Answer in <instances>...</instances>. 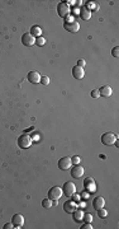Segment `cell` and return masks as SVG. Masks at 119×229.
Wrapping results in <instances>:
<instances>
[{"label":"cell","instance_id":"6da1fadb","mask_svg":"<svg viewBox=\"0 0 119 229\" xmlns=\"http://www.w3.org/2000/svg\"><path fill=\"white\" fill-rule=\"evenodd\" d=\"M33 142V139L28 134H23L18 137V145L22 148V149H28V148H31Z\"/></svg>","mask_w":119,"mask_h":229},{"label":"cell","instance_id":"7a4b0ae2","mask_svg":"<svg viewBox=\"0 0 119 229\" xmlns=\"http://www.w3.org/2000/svg\"><path fill=\"white\" fill-rule=\"evenodd\" d=\"M75 192H76V186H75V183H72L71 181H68V182H66L65 185H63V187H62V193H63L65 196L71 197Z\"/></svg>","mask_w":119,"mask_h":229},{"label":"cell","instance_id":"3957f363","mask_svg":"<svg viewBox=\"0 0 119 229\" xmlns=\"http://www.w3.org/2000/svg\"><path fill=\"white\" fill-rule=\"evenodd\" d=\"M115 141H117V136H115V134H113V132H105L104 135H101V142L104 145L110 146Z\"/></svg>","mask_w":119,"mask_h":229},{"label":"cell","instance_id":"277c9868","mask_svg":"<svg viewBox=\"0 0 119 229\" xmlns=\"http://www.w3.org/2000/svg\"><path fill=\"white\" fill-rule=\"evenodd\" d=\"M62 195H63L62 188L58 187V186H53L51 190L48 191V198H51V200H58Z\"/></svg>","mask_w":119,"mask_h":229},{"label":"cell","instance_id":"5b68a950","mask_svg":"<svg viewBox=\"0 0 119 229\" xmlns=\"http://www.w3.org/2000/svg\"><path fill=\"white\" fill-rule=\"evenodd\" d=\"M57 13H58L60 17L66 18L67 15H70V7L65 3H60L57 5Z\"/></svg>","mask_w":119,"mask_h":229},{"label":"cell","instance_id":"8992f818","mask_svg":"<svg viewBox=\"0 0 119 229\" xmlns=\"http://www.w3.org/2000/svg\"><path fill=\"white\" fill-rule=\"evenodd\" d=\"M63 28H65L67 32H70V33H76L79 29H80V24H79L77 22H65L63 23Z\"/></svg>","mask_w":119,"mask_h":229},{"label":"cell","instance_id":"52a82bcc","mask_svg":"<svg viewBox=\"0 0 119 229\" xmlns=\"http://www.w3.org/2000/svg\"><path fill=\"white\" fill-rule=\"evenodd\" d=\"M71 164H72L71 158H68V157H63V158H61V159L58 160V168H60V169H62V171L70 169Z\"/></svg>","mask_w":119,"mask_h":229},{"label":"cell","instance_id":"ba28073f","mask_svg":"<svg viewBox=\"0 0 119 229\" xmlns=\"http://www.w3.org/2000/svg\"><path fill=\"white\" fill-rule=\"evenodd\" d=\"M12 224L14 228H22L24 225V216L22 214H15L12 218Z\"/></svg>","mask_w":119,"mask_h":229},{"label":"cell","instance_id":"9c48e42d","mask_svg":"<svg viewBox=\"0 0 119 229\" xmlns=\"http://www.w3.org/2000/svg\"><path fill=\"white\" fill-rule=\"evenodd\" d=\"M22 43L24 46H27V47H31V46H33L36 43V38H34L31 33H24L22 36Z\"/></svg>","mask_w":119,"mask_h":229},{"label":"cell","instance_id":"30bf717a","mask_svg":"<svg viewBox=\"0 0 119 229\" xmlns=\"http://www.w3.org/2000/svg\"><path fill=\"white\" fill-rule=\"evenodd\" d=\"M27 79L31 81L32 84H38L41 81V74L38 71H29L27 75Z\"/></svg>","mask_w":119,"mask_h":229},{"label":"cell","instance_id":"8fae6325","mask_svg":"<svg viewBox=\"0 0 119 229\" xmlns=\"http://www.w3.org/2000/svg\"><path fill=\"white\" fill-rule=\"evenodd\" d=\"M84 175V167L80 164H75L71 168V176L73 178H80Z\"/></svg>","mask_w":119,"mask_h":229},{"label":"cell","instance_id":"7c38bea8","mask_svg":"<svg viewBox=\"0 0 119 229\" xmlns=\"http://www.w3.org/2000/svg\"><path fill=\"white\" fill-rule=\"evenodd\" d=\"M104 206H105V200H104L101 196H96L93 200V207L95 209V210H99V209H101Z\"/></svg>","mask_w":119,"mask_h":229},{"label":"cell","instance_id":"4fadbf2b","mask_svg":"<svg viewBox=\"0 0 119 229\" xmlns=\"http://www.w3.org/2000/svg\"><path fill=\"white\" fill-rule=\"evenodd\" d=\"M72 75H73V78L75 79H82L84 78V75H85V71H84V69L81 68V66H73L72 68Z\"/></svg>","mask_w":119,"mask_h":229},{"label":"cell","instance_id":"5bb4252c","mask_svg":"<svg viewBox=\"0 0 119 229\" xmlns=\"http://www.w3.org/2000/svg\"><path fill=\"white\" fill-rule=\"evenodd\" d=\"M63 210H65L67 214H72L73 211L76 210V205H75V201L72 200H68L63 204Z\"/></svg>","mask_w":119,"mask_h":229},{"label":"cell","instance_id":"9a60e30c","mask_svg":"<svg viewBox=\"0 0 119 229\" xmlns=\"http://www.w3.org/2000/svg\"><path fill=\"white\" fill-rule=\"evenodd\" d=\"M84 186L87 191H95V181H94L93 177H87L85 178V181H84Z\"/></svg>","mask_w":119,"mask_h":229},{"label":"cell","instance_id":"2e32d148","mask_svg":"<svg viewBox=\"0 0 119 229\" xmlns=\"http://www.w3.org/2000/svg\"><path fill=\"white\" fill-rule=\"evenodd\" d=\"M99 94L103 95V97H110L113 94V89L112 87L109 85H103L100 89H99Z\"/></svg>","mask_w":119,"mask_h":229},{"label":"cell","instance_id":"e0dca14e","mask_svg":"<svg viewBox=\"0 0 119 229\" xmlns=\"http://www.w3.org/2000/svg\"><path fill=\"white\" fill-rule=\"evenodd\" d=\"M79 14H80L81 19H84V20H89V19L91 18V14H93V13H91V10H90V9H87V8L84 7V8L80 9V13H79Z\"/></svg>","mask_w":119,"mask_h":229},{"label":"cell","instance_id":"ac0fdd59","mask_svg":"<svg viewBox=\"0 0 119 229\" xmlns=\"http://www.w3.org/2000/svg\"><path fill=\"white\" fill-rule=\"evenodd\" d=\"M31 33L33 37H41L42 36V28L41 27H38V25H33V27L31 28Z\"/></svg>","mask_w":119,"mask_h":229},{"label":"cell","instance_id":"d6986e66","mask_svg":"<svg viewBox=\"0 0 119 229\" xmlns=\"http://www.w3.org/2000/svg\"><path fill=\"white\" fill-rule=\"evenodd\" d=\"M72 214H73V219H75V222H79V223H80V222L82 220L84 213H82V211L80 210V209H79V210H77V209H76V210L73 211Z\"/></svg>","mask_w":119,"mask_h":229},{"label":"cell","instance_id":"ffe728a7","mask_svg":"<svg viewBox=\"0 0 119 229\" xmlns=\"http://www.w3.org/2000/svg\"><path fill=\"white\" fill-rule=\"evenodd\" d=\"M42 206L44 209H49V207L52 206V200H51V198H44V200L42 201Z\"/></svg>","mask_w":119,"mask_h":229},{"label":"cell","instance_id":"44dd1931","mask_svg":"<svg viewBox=\"0 0 119 229\" xmlns=\"http://www.w3.org/2000/svg\"><path fill=\"white\" fill-rule=\"evenodd\" d=\"M96 211H98V215L100 216V218H107V215H108V211L104 207L99 209V210H96Z\"/></svg>","mask_w":119,"mask_h":229},{"label":"cell","instance_id":"7402d4cb","mask_svg":"<svg viewBox=\"0 0 119 229\" xmlns=\"http://www.w3.org/2000/svg\"><path fill=\"white\" fill-rule=\"evenodd\" d=\"M82 220L85 222V223H91L93 222V215H91V214H84Z\"/></svg>","mask_w":119,"mask_h":229},{"label":"cell","instance_id":"603a6c76","mask_svg":"<svg viewBox=\"0 0 119 229\" xmlns=\"http://www.w3.org/2000/svg\"><path fill=\"white\" fill-rule=\"evenodd\" d=\"M44 43H46V40H44L42 36L41 37H37V40H36V45H38L39 47H41V46H44Z\"/></svg>","mask_w":119,"mask_h":229},{"label":"cell","instance_id":"cb8c5ba5","mask_svg":"<svg viewBox=\"0 0 119 229\" xmlns=\"http://www.w3.org/2000/svg\"><path fill=\"white\" fill-rule=\"evenodd\" d=\"M41 84L43 85H48L49 84V78L48 76H41V81H39Z\"/></svg>","mask_w":119,"mask_h":229},{"label":"cell","instance_id":"d4e9b609","mask_svg":"<svg viewBox=\"0 0 119 229\" xmlns=\"http://www.w3.org/2000/svg\"><path fill=\"white\" fill-rule=\"evenodd\" d=\"M90 95L93 97V98H99V97H100V94H99V89H94V90H91Z\"/></svg>","mask_w":119,"mask_h":229},{"label":"cell","instance_id":"484cf974","mask_svg":"<svg viewBox=\"0 0 119 229\" xmlns=\"http://www.w3.org/2000/svg\"><path fill=\"white\" fill-rule=\"evenodd\" d=\"M71 162H72V164H80L81 159H80V157H72V158H71Z\"/></svg>","mask_w":119,"mask_h":229},{"label":"cell","instance_id":"4316f807","mask_svg":"<svg viewBox=\"0 0 119 229\" xmlns=\"http://www.w3.org/2000/svg\"><path fill=\"white\" fill-rule=\"evenodd\" d=\"M112 55L114 56V57H118L119 56V47H114L112 50Z\"/></svg>","mask_w":119,"mask_h":229},{"label":"cell","instance_id":"83f0119b","mask_svg":"<svg viewBox=\"0 0 119 229\" xmlns=\"http://www.w3.org/2000/svg\"><path fill=\"white\" fill-rule=\"evenodd\" d=\"M80 196H81V195H77V193L75 192V193H73V195H72V201H75V202H76V201H79V200H80V198H81Z\"/></svg>","mask_w":119,"mask_h":229},{"label":"cell","instance_id":"f1b7e54d","mask_svg":"<svg viewBox=\"0 0 119 229\" xmlns=\"http://www.w3.org/2000/svg\"><path fill=\"white\" fill-rule=\"evenodd\" d=\"M85 65H86V63H85V60H84V59H80V60L77 61V66H81V68H84Z\"/></svg>","mask_w":119,"mask_h":229},{"label":"cell","instance_id":"f546056e","mask_svg":"<svg viewBox=\"0 0 119 229\" xmlns=\"http://www.w3.org/2000/svg\"><path fill=\"white\" fill-rule=\"evenodd\" d=\"M81 228L82 229H93V225H91V223H85Z\"/></svg>","mask_w":119,"mask_h":229},{"label":"cell","instance_id":"4dcf8cb0","mask_svg":"<svg viewBox=\"0 0 119 229\" xmlns=\"http://www.w3.org/2000/svg\"><path fill=\"white\" fill-rule=\"evenodd\" d=\"M3 228H4V229H12V228H14V227H13V224H12V223H7Z\"/></svg>","mask_w":119,"mask_h":229},{"label":"cell","instance_id":"1f68e13d","mask_svg":"<svg viewBox=\"0 0 119 229\" xmlns=\"http://www.w3.org/2000/svg\"><path fill=\"white\" fill-rule=\"evenodd\" d=\"M63 3L67 4L68 7H70V4H71V5H72V4H75V1H73V0H67V1H63Z\"/></svg>","mask_w":119,"mask_h":229},{"label":"cell","instance_id":"d6a6232c","mask_svg":"<svg viewBox=\"0 0 119 229\" xmlns=\"http://www.w3.org/2000/svg\"><path fill=\"white\" fill-rule=\"evenodd\" d=\"M66 22H73V20H72V17H71V15H67V17H66Z\"/></svg>","mask_w":119,"mask_h":229},{"label":"cell","instance_id":"836d02e7","mask_svg":"<svg viewBox=\"0 0 119 229\" xmlns=\"http://www.w3.org/2000/svg\"><path fill=\"white\" fill-rule=\"evenodd\" d=\"M57 205H58L57 200H52V206H57Z\"/></svg>","mask_w":119,"mask_h":229}]
</instances>
